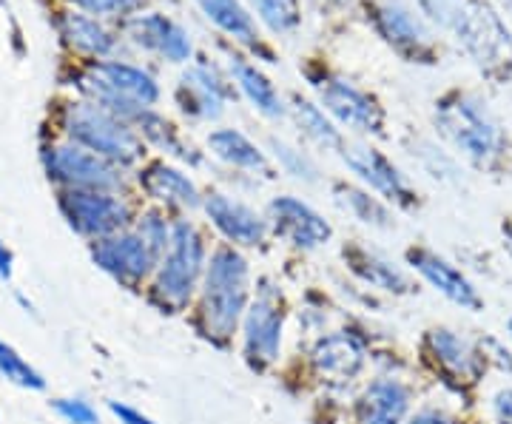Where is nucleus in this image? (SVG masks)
<instances>
[{
	"label": "nucleus",
	"instance_id": "12",
	"mask_svg": "<svg viewBox=\"0 0 512 424\" xmlns=\"http://www.w3.org/2000/svg\"><path fill=\"white\" fill-rule=\"evenodd\" d=\"M339 151H342V160L348 163L350 171L387 203L399 205V208L419 205L416 188L407 183V177L384 157L379 148L365 146V143H345Z\"/></svg>",
	"mask_w": 512,
	"mask_h": 424
},
{
	"label": "nucleus",
	"instance_id": "30",
	"mask_svg": "<svg viewBox=\"0 0 512 424\" xmlns=\"http://www.w3.org/2000/svg\"><path fill=\"white\" fill-rule=\"evenodd\" d=\"M262 23L276 35H291L302 20L299 0H248Z\"/></svg>",
	"mask_w": 512,
	"mask_h": 424
},
{
	"label": "nucleus",
	"instance_id": "25",
	"mask_svg": "<svg viewBox=\"0 0 512 424\" xmlns=\"http://www.w3.org/2000/svg\"><path fill=\"white\" fill-rule=\"evenodd\" d=\"M228 60H231L228 66H231V74H234V80H237L239 92L251 100V106H254L259 114H265L268 120H279V117L285 114V103H282V97H279V92L274 89V83L259 72L254 63H248L245 57L231 55Z\"/></svg>",
	"mask_w": 512,
	"mask_h": 424
},
{
	"label": "nucleus",
	"instance_id": "29",
	"mask_svg": "<svg viewBox=\"0 0 512 424\" xmlns=\"http://www.w3.org/2000/svg\"><path fill=\"white\" fill-rule=\"evenodd\" d=\"M60 26H63V35L66 40L77 46L80 52H86V55H109L111 49H114V37L97 23L89 15H80V12H66L63 20H60Z\"/></svg>",
	"mask_w": 512,
	"mask_h": 424
},
{
	"label": "nucleus",
	"instance_id": "9",
	"mask_svg": "<svg viewBox=\"0 0 512 424\" xmlns=\"http://www.w3.org/2000/svg\"><path fill=\"white\" fill-rule=\"evenodd\" d=\"M60 208L74 231L83 237H92V240H103V237L126 231L128 220H131V208L111 191L72 188L63 194Z\"/></svg>",
	"mask_w": 512,
	"mask_h": 424
},
{
	"label": "nucleus",
	"instance_id": "31",
	"mask_svg": "<svg viewBox=\"0 0 512 424\" xmlns=\"http://www.w3.org/2000/svg\"><path fill=\"white\" fill-rule=\"evenodd\" d=\"M271 148H274L279 168L285 174H291L293 180H299V183H319V166L313 163L302 148L291 146V143H285L279 137H271Z\"/></svg>",
	"mask_w": 512,
	"mask_h": 424
},
{
	"label": "nucleus",
	"instance_id": "18",
	"mask_svg": "<svg viewBox=\"0 0 512 424\" xmlns=\"http://www.w3.org/2000/svg\"><path fill=\"white\" fill-rule=\"evenodd\" d=\"M413 413V388L399 376H376L356 402V424H404Z\"/></svg>",
	"mask_w": 512,
	"mask_h": 424
},
{
	"label": "nucleus",
	"instance_id": "27",
	"mask_svg": "<svg viewBox=\"0 0 512 424\" xmlns=\"http://www.w3.org/2000/svg\"><path fill=\"white\" fill-rule=\"evenodd\" d=\"M200 9L205 12V18L211 23H217L222 32L239 40V43H248L259 49V40H256V26L248 9L239 3V0H197Z\"/></svg>",
	"mask_w": 512,
	"mask_h": 424
},
{
	"label": "nucleus",
	"instance_id": "33",
	"mask_svg": "<svg viewBox=\"0 0 512 424\" xmlns=\"http://www.w3.org/2000/svg\"><path fill=\"white\" fill-rule=\"evenodd\" d=\"M0 373L9 379V382H15L20 388H29V390H43L46 388V379L37 373L23 356H20L12 345H6L3 339H0Z\"/></svg>",
	"mask_w": 512,
	"mask_h": 424
},
{
	"label": "nucleus",
	"instance_id": "45",
	"mask_svg": "<svg viewBox=\"0 0 512 424\" xmlns=\"http://www.w3.org/2000/svg\"><path fill=\"white\" fill-rule=\"evenodd\" d=\"M504 6H507V12L512 15V0H504Z\"/></svg>",
	"mask_w": 512,
	"mask_h": 424
},
{
	"label": "nucleus",
	"instance_id": "4",
	"mask_svg": "<svg viewBox=\"0 0 512 424\" xmlns=\"http://www.w3.org/2000/svg\"><path fill=\"white\" fill-rule=\"evenodd\" d=\"M208 265V251L200 228L194 222L177 220L171 228V245L157 265L154 277V299L168 311H183L200 291Z\"/></svg>",
	"mask_w": 512,
	"mask_h": 424
},
{
	"label": "nucleus",
	"instance_id": "2",
	"mask_svg": "<svg viewBox=\"0 0 512 424\" xmlns=\"http://www.w3.org/2000/svg\"><path fill=\"white\" fill-rule=\"evenodd\" d=\"M439 134L456 148L464 160L478 168H493L507 154V131L495 114L478 97L467 92H450L436 103Z\"/></svg>",
	"mask_w": 512,
	"mask_h": 424
},
{
	"label": "nucleus",
	"instance_id": "32",
	"mask_svg": "<svg viewBox=\"0 0 512 424\" xmlns=\"http://www.w3.org/2000/svg\"><path fill=\"white\" fill-rule=\"evenodd\" d=\"M137 126H140V131L146 134L154 146H160L163 151H168V154L180 157V160H191V151H185V146L180 143V137H177L174 126H171L168 120H163L160 114H154L151 109H146L140 117H137Z\"/></svg>",
	"mask_w": 512,
	"mask_h": 424
},
{
	"label": "nucleus",
	"instance_id": "13",
	"mask_svg": "<svg viewBox=\"0 0 512 424\" xmlns=\"http://www.w3.org/2000/svg\"><path fill=\"white\" fill-rule=\"evenodd\" d=\"M407 265L419 274L433 291H439L447 302L467 314H481L484 311V296L478 294L476 282L467 277L456 262L441 257L430 248H410L407 251Z\"/></svg>",
	"mask_w": 512,
	"mask_h": 424
},
{
	"label": "nucleus",
	"instance_id": "28",
	"mask_svg": "<svg viewBox=\"0 0 512 424\" xmlns=\"http://www.w3.org/2000/svg\"><path fill=\"white\" fill-rule=\"evenodd\" d=\"M293 120H296L299 131L319 148H328L330 151V148L345 146V140H342V134L336 129V123L328 117V111L311 103V100H302V97L293 100Z\"/></svg>",
	"mask_w": 512,
	"mask_h": 424
},
{
	"label": "nucleus",
	"instance_id": "26",
	"mask_svg": "<svg viewBox=\"0 0 512 424\" xmlns=\"http://www.w3.org/2000/svg\"><path fill=\"white\" fill-rule=\"evenodd\" d=\"M333 197H336V203H339L342 211H348L350 217L359 220L362 225H370V228H376V231H390V228H396L390 208H387L379 197L367 194V191L356 188V185L336 183L333 185Z\"/></svg>",
	"mask_w": 512,
	"mask_h": 424
},
{
	"label": "nucleus",
	"instance_id": "38",
	"mask_svg": "<svg viewBox=\"0 0 512 424\" xmlns=\"http://www.w3.org/2000/svg\"><path fill=\"white\" fill-rule=\"evenodd\" d=\"M495 424H512V388H498L490 399Z\"/></svg>",
	"mask_w": 512,
	"mask_h": 424
},
{
	"label": "nucleus",
	"instance_id": "15",
	"mask_svg": "<svg viewBox=\"0 0 512 424\" xmlns=\"http://www.w3.org/2000/svg\"><path fill=\"white\" fill-rule=\"evenodd\" d=\"M316 86H319L322 109L328 111L336 123L348 126L350 131H359V134H382L384 111L370 94L356 89L342 77H325Z\"/></svg>",
	"mask_w": 512,
	"mask_h": 424
},
{
	"label": "nucleus",
	"instance_id": "22",
	"mask_svg": "<svg viewBox=\"0 0 512 424\" xmlns=\"http://www.w3.org/2000/svg\"><path fill=\"white\" fill-rule=\"evenodd\" d=\"M140 185L151 200L168 205V208H200L202 194L197 183L180 171V168L168 166V163H151L140 174Z\"/></svg>",
	"mask_w": 512,
	"mask_h": 424
},
{
	"label": "nucleus",
	"instance_id": "6",
	"mask_svg": "<svg viewBox=\"0 0 512 424\" xmlns=\"http://www.w3.org/2000/svg\"><path fill=\"white\" fill-rule=\"evenodd\" d=\"M66 131L77 146L89 148L114 166H131L143 157V143L128 123L100 106L77 103L66 109Z\"/></svg>",
	"mask_w": 512,
	"mask_h": 424
},
{
	"label": "nucleus",
	"instance_id": "39",
	"mask_svg": "<svg viewBox=\"0 0 512 424\" xmlns=\"http://www.w3.org/2000/svg\"><path fill=\"white\" fill-rule=\"evenodd\" d=\"M404 424H458V419L441 407H421L416 413H410V419Z\"/></svg>",
	"mask_w": 512,
	"mask_h": 424
},
{
	"label": "nucleus",
	"instance_id": "41",
	"mask_svg": "<svg viewBox=\"0 0 512 424\" xmlns=\"http://www.w3.org/2000/svg\"><path fill=\"white\" fill-rule=\"evenodd\" d=\"M109 410L117 416L120 424H157L154 419H148L146 413H140L137 407L131 405H120V402H109Z\"/></svg>",
	"mask_w": 512,
	"mask_h": 424
},
{
	"label": "nucleus",
	"instance_id": "19",
	"mask_svg": "<svg viewBox=\"0 0 512 424\" xmlns=\"http://www.w3.org/2000/svg\"><path fill=\"white\" fill-rule=\"evenodd\" d=\"M367 365L365 345L350 331H336L316 339L311 348V368L328 382H353Z\"/></svg>",
	"mask_w": 512,
	"mask_h": 424
},
{
	"label": "nucleus",
	"instance_id": "21",
	"mask_svg": "<svg viewBox=\"0 0 512 424\" xmlns=\"http://www.w3.org/2000/svg\"><path fill=\"white\" fill-rule=\"evenodd\" d=\"M228 97H231V89L225 86V80L205 63L188 69L177 89V100L185 114L200 117V120H217Z\"/></svg>",
	"mask_w": 512,
	"mask_h": 424
},
{
	"label": "nucleus",
	"instance_id": "3",
	"mask_svg": "<svg viewBox=\"0 0 512 424\" xmlns=\"http://www.w3.org/2000/svg\"><path fill=\"white\" fill-rule=\"evenodd\" d=\"M464 52L473 57L481 72L493 80H507L512 74V35L507 23L487 0H456L447 23Z\"/></svg>",
	"mask_w": 512,
	"mask_h": 424
},
{
	"label": "nucleus",
	"instance_id": "16",
	"mask_svg": "<svg viewBox=\"0 0 512 424\" xmlns=\"http://www.w3.org/2000/svg\"><path fill=\"white\" fill-rule=\"evenodd\" d=\"M268 222H271L276 237H282L285 242H291L293 248H302V251L322 248L333 237L330 222L316 208L302 203L299 197H276V200H271Z\"/></svg>",
	"mask_w": 512,
	"mask_h": 424
},
{
	"label": "nucleus",
	"instance_id": "37",
	"mask_svg": "<svg viewBox=\"0 0 512 424\" xmlns=\"http://www.w3.org/2000/svg\"><path fill=\"white\" fill-rule=\"evenodd\" d=\"M478 348H481V356H484L487 365H498L501 373H510L512 376V353L498 339H481Z\"/></svg>",
	"mask_w": 512,
	"mask_h": 424
},
{
	"label": "nucleus",
	"instance_id": "5",
	"mask_svg": "<svg viewBox=\"0 0 512 424\" xmlns=\"http://www.w3.org/2000/svg\"><path fill=\"white\" fill-rule=\"evenodd\" d=\"M83 89L92 94L100 109L123 123H137V117L160 100V86L151 74L117 60L94 63L83 80Z\"/></svg>",
	"mask_w": 512,
	"mask_h": 424
},
{
	"label": "nucleus",
	"instance_id": "36",
	"mask_svg": "<svg viewBox=\"0 0 512 424\" xmlns=\"http://www.w3.org/2000/svg\"><path fill=\"white\" fill-rule=\"evenodd\" d=\"M52 407L57 410V416L69 424H100L97 410L86 399H55Z\"/></svg>",
	"mask_w": 512,
	"mask_h": 424
},
{
	"label": "nucleus",
	"instance_id": "14",
	"mask_svg": "<svg viewBox=\"0 0 512 424\" xmlns=\"http://www.w3.org/2000/svg\"><path fill=\"white\" fill-rule=\"evenodd\" d=\"M373 20L379 35L413 60H433L436 57V37L427 29V23L402 0H376Z\"/></svg>",
	"mask_w": 512,
	"mask_h": 424
},
{
	"label": "nucleus",
	"instance_id": "20",
	"mask_svg": "<svg viewBox=\"0 0 512 424\" xmlns=\"http://www.w3.org/2000/svg\"><path fill=\"white\" fill-rule=\"evenodd\" d=\"M128 35L134 43L146 46L151 52L163 55L171 63H185L194 55L191 37L185 32L177 20L165 18L160 12H148V15H137L128 23Z\"/></svg>",
	"mask_w": 512,
	"mask_h": 424
},
{
	"label": "nucleus",
	"instance_id": "23",
	"mask_svg": "<svg viewBox=\"0 0 512 424\" xmlns=\"http://www.w3.org/2000/svg\"><path fill=\"white\" fill-rule=\"evenodd\" d=\"M345 259H348L350 271L356 277L367 282L370 288H379L387 294H410L413 291V282L404 274L396 262H390L376 251H367V248H345Z\"/></svg>",
	"mask_w": 512,
	"mask_h": 424
},
{
	"label": "nucleus",
	"instance_id": "43",
	"mask_svg": "<svg viewBox=\"0 0 512 424\" xmlns=\"http://www.w3.org/2000/svg\"><path fill=\"white\" fill-rule=\"evenodd\" d=\"M501 234H504V248H507V254L512 257V222H504Z\"/></svg>",
	"mask_w": 512,
	"mask_h": 424
},
{
	"label": "nucleus",
	"instance_id": "34",
	"mask_svg": "<svg viewBox=\"0 0 512 424\" xmlns=\"http://www.w3.org/2000/svg\"><path fill=\"white\" fill-rule=\"evenodd\" d=\"M413 157L419 160V166L424 168L430 177H436V180H441V183H458V180H461V171H458L456 160H453L444 148L419 140V143H416V151H413Z\"/></svg>",
	"mask_w": 512,
	"mask_h": 424
},
{
	"label": "nucleus",
	"instance_id": "35",
	"mask_svg": "<svg viewBox=\"0 0 512 424\" xmlns=\"http://www.w3.org/2000/svg\"><path fill=\"white\" fill-rule=\"evenodd\" d=\"M171 228H174V225L165 220L163 211H146V214L140 217L134 231H137L148 248L154 251V257L163 259V254L168 251V245H171Z\"/></svg>",
	"mask_w": 512,
	"mask_h": 424
},
{
	"label": "nucleus",
	"instance_id": "40",
	"mask_svg": "<svg viewBox=\"0 0 512 424\" xmlns=\"http://www.w3.org/2000/svg\"><path fill=\"white\" fill-rule=\"evenodd\" d=\"M83 9H89L94 15H109V12H123V9H131L137 6L140 0H77Z\"/></svg>",
	"mask_w": 512,
	"mask_h": 424
},
{
	"label": "nucleus",
	"instance_id": "11",
	"mask_svg": "<svg viewBox=\"0 0 512 424\" xmlns=\"http://www.w3.org/2000/svg\"><path fill=\"white\" fill-rule=\"evenodd\" d=\"M92 259L100 271H106L109 277L131 288L143 285L160 265V259L154 257V251L137 231H120L97 240L92 245Z\"/></svg>",
	"mask_w": 512,
	"mask_h": 424
},
{
	"label": "nucleus",
	"instance_id": "10",
	"mask_svg": "<svg viewBox=\"0 0 512 424\" xmlns=\"http://www.w3.org/2000/svg\"><path fill=\"white\" fill-rule=\"evenodd\" d=\"M46 171L52 180L77 188V191H111L114 194L123 185L120 168L77 143L52 148L46 154Z\"/></svg>",
	"mask_w": 512,
	"mask_h": 424
},
{
	"label": "nucleus",
	"instance_id": "24",
	"mask_svg": "<svg viewBox=\"0 0 512 424\" xmlns=\"http://www.w3.org/2000/svg\"><path fill=\"white\" fill-rule=\"evenodd\" d=\"M208 148H211V154H214L217 160H222L225 166L271 177V166H268L265 151L256 146V143H251L242 131L237 129L211 131V134H208Z\"/></svg>",
	"mask_w": 512,
	"mask_h": 424
},
{
	"label": "nucleus",
	"instance_id": "8",
	"mask_svg": "<svg viewBox=\"0 0 512 424\" xmlns=\"http://www.w3.org/2000/svg\"><path fill=\"white\" fill-rule=\"evenodd\" d=\"M282 331H285V305L279 288L262 282V288L251 299L248 311L242 316V345L245 359L254 368L274 365L282 353Z\"/></svg>",
	"mask_w": 512,
	"mask_h": 424
},
{
	"label": "nucleus",
	"instance_id": "1",
	"mask_svg": "<svg viewBox=\"0 0 512 424\" xmlns=\"http://www.w3.org/2000/svg\"><path fill=\"white\" fill-rule=\"evenodd\" d=\"M200 325L208 339L225 345L251 305V265L234 245H220L208 257L202 277Z\"/></svg>",
	"mask_w": 512,
	"mask_h": 424
},
{
	"label": "nucleus",
	"instance_id": "17",
	"mask_svg": "<svg viewBox=\"0 0 512 424\" xmlns=\"http://www.w3.org/2000/svg\"><path fill=\"white\" fill-rule=\"evenodd\" d=\"M202 208L208 214L211 225L220 231L225 240L231 242L234 248H256L265 242L268 234V220L262 214H256L251 205H245L237 197L228 194H208L202 200Z\"/></svg>",
	"mask_w": 512,
	"mask_h": 424
},
{
	"label": "nucleus",
	"instance_id": "7",
	"mask_svg": "<svg viewBox=\"0 0 512 424\" xmlns=\"http://www.w3.org/2000/svg\"><path fill=\"white\" fill-rule=\"evenodd\" d=\"M421 356L447 388L470 390L484 379L487 362L481 348L453 328H430L421 339Z\"/></svg>",
	"mask_w": 512,
	"mask_h": 424
},
{
	"label": "nucleus",
	"instance_id": "44",
	"mask_svg": "<svg viewBox=\"0 0 512 424\" xmlns=\"http://www.w3.org/2000/svg\"><path fill=\"white\" fill-rule=\"evenodd\" d=\"M507 336H510V339H512V316H510V319H507Z\"/></svg>",
	"mask_w": 512,
	"mask_h": 424
},
{
	"label": "nucleus",
	"instance_id": "42",
	"mask_svg": "<svg viewBox=\"0 0 512 424\" xmlns=\"http://www.w3.org/2000/svg\"><path fill=\"white\" fill-rule=\"evenodd\" d=\"M0 277L3 279L12 277V254H9L6 242H0Z\"/></svg>",
	"mask_w": 512,
	"mask_h": 424
}]
</instances>
